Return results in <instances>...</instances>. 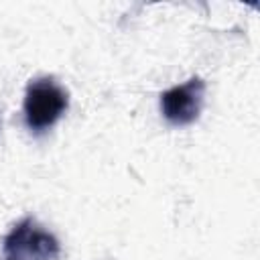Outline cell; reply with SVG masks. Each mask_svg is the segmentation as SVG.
Returning <instances> with one entry per match:
<instances>
[{"mask_svg": "<svg viewBox=\"0 0 260 260\" xmlns=\"http://www.w3.org/2000/svg\"><path fill=\"white\" fill-rule=\"evenodd\" d=\"M4 260H59V240L32 217L20 219L2 242Z\"/></svg>", "mask_w": 260, "mask_h": 260, "instance_id": "cell-2", "label": "cell"}, {"mask_svg": "<svg viewBox=\"0 0 260 260\" xmlns=\"http://www.w3.org/2000/svg\"><path fill=\"white\" fill-rule=\"evenodd\" d=\"M205 102V81L201 77H191L181 85H175L160 93V112L171 126L193 124Z\"/></svg>", "mask_w": 260, "mask_h": 260, "instance_id": "cell-3", "label": "cell"}, {"mask_svg": "<svg viewBox=\"0 0 260 260\" xmlns=\"http://www.w3.org/2000/svg\"><path fill=\"white\" fill-rule=\"evenodd\" d=\"M69 108V93L55 77H37L30 79L24 93V122L26 128L35 134L47 132L57 124V120Z\"/></svg>", "mask_w": 260, "mask_h": 260, "instance_id": "cell-1", "label": "cell"}]
</instances>
